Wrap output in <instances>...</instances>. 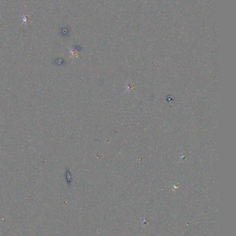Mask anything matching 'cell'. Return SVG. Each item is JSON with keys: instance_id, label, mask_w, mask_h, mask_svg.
Instances as JSON below:
<instances>
[{"instance_id": "cell-1", "label": "cell", "mask_w": 236, "mask_h": 236, "mask_svg": "<svg viewBox=\"0 0 236 236\" xmlns=\"http://www.w3.org/2000/svg\"><path fill=\"white\" fill-rule=\"evenodd\" d=\"M22 19H23V23L22 24H27L28 21V17L27 15H22Z\"/></svg>"}]
</instances>
